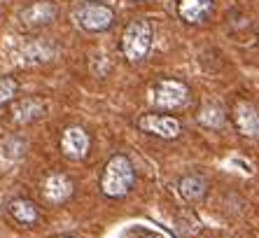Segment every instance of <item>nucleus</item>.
Here are the masks:
<instances>
[{
	"label": "nucleus",
	"mask_w": 259,
	"mask_h": 238,
	"mask_svg": "<svg viewBox=\"0 0 259 238\" xmlns=\"http://www.w3.org/2000/svg\"><path fill=\"white\" fill-rule=\"evenodd\" d=\"M10 215L14 217L19 224L31 227V224L38 222L40 213H38V206H35L33 201H28V198H14V201L10 203Z\"/></svg>",
	"instance_id": "ddd939ff"
},
{
	"label": "nucleus",
	"mask_w": 259,
	"mask_h": 238,
	"mask_svg": "<svg viewBox=\"0 0 259 238\" xmlns=\"http://www.w3.org/2000/svg\"><path fill=\"white\" fill-rule=\"evenodd\" d=\"M234 124L236 129L243 133V136H250V138H259V110L248 103V100H238L234 105Z\"/></svg>",
	"instance_id": "0eeeda50"
},
{
	"label": "nucleus",
	"mask_w": 259,
	"mask_h": 238,
	"mask_svg": "<svg viewBox=\"0 0 259 238\" xmlns=\"http://www.w3.org/2000/svg\"><path fill=\"white\" fill-rule=\"evenodd\" d=\"M42 194L49 203H63L73 196V180L63 173H52L42 184Z\"/></svg>",
	"instance_id": "1a4fd4ad"
},
{
	"label": "nucleus",
	"mask_w": 259,
	"mask_h": 238,
	"mask_svg": "<svg viewBox=\"0 0 259 238\" xmlns=\"http://www.w3.org/2000/svg\"><path fill=\"white\" fill-rule=\"evenodd\" d=\"M89 147H91V140H89V133L80 126H68L61 136V152H63L65 159H73V161H80L89 154Z\"/></svg>",
	"instance_id": "423d86ee"
},
{
	"label": "nucleus",
	"mask_w": 259,
	"mask_h": 238,
	"mask_svg": "<svg viewBox=\"0 0 259 238\" xmlns=\"http://www.w3.org/2000/svg\"><path fill=\"white\" fill-rule=\"evenodd\" d=\"M152 47V26L150 21H131L124 28L121 35V54L126 56V61L138 63L142 61Z\"/></svg>",
	"instance_id": "f03ea898"
},
{
	"label": "nucleus",
	"mask_w": 259,
	"mask_h": 238,
	"mask_svg": "<svg viewBox=\"0 0 259 238\" xmlns=\"http://www.w3.org/2000/svg\"><path fill=\"white\" fill-rule=\"evenodd\" d=\"M75 21L89 33H100L112 26L115 12L105 5H98V2H84L75 10Z\"/></svg>",
	"instance_id": "20e7f679"
},
{
	"label": "nucleus",
	"mask_w": 259,
	"mask_h": 238,
	"mask_svg": "<svg viewBox=\"0 0 259 238\" xmlns=\"http://www.w3.org/2000/svg\"><path fill=\"white\" fill-rule=\"evenodd\" d=\"M196 119L203 124L205 129H222L224 124H227V115H224V110L215 105V103H205L199 108V115Z\"/></svg>",
	"instance_id": "4468645a"
},
{
	"label": "nucleus",
	"mask_w": 259,
	"mask_h": 238,
	"mask_svg": "<svg viewBox=\"0 0 259 238\" xmlns=\"http://www.w3.org/2000/svg\"><path fill=\"white\" fill-rule=\"evenodd\" d=\"M59 238H70V236H59Z\"/></svg>",
	"instance_id": "dca6fc26"
},
{
	"label": "nucleus",
	"mask_w": 259,
	"mask_h": 238,
	"mask_svg": "<svg viewBox=\"0 0 259 238\" xmlns=\"http://www.w3.org/2000/svg\"><path fill=\"white\" fill-rule=\"evenodd\" d=\"M21 23L23 26H28V28H40V26H47V23H52L56 19V7L52 2H33L31 7H26L21 12Z\"/></svg>",
	"instance_id": "9d476101"
},
{
	"label": "nucleus",
	"mask_w": 259,
	"mask_h": 238,
	"mask_svg": "<svg viewBox=\"0 0 259 238\" xmlns=\"http://www.w3.org/2000/svg\"><path fill=\"white\" fill-rule=\"evenodd\" d=\"M12 121L19 124V126H26V124H33L38 119L44 117V103L40 98H21L12 105Z\"/></svg>",
	"instance_id": "6e6552de"
},
{
	"label": "nucleus",
	"mask_w": 259,
	"mask_h": 238,
	"mask_svg": "<svg viewBox=\"0 0 259 238\" xmlns=\"http://www.w3.org/2000/svg\"><path fill=\"white\" fill-rule=\"evenodd\" d=\"M17 91H19V84L14 77H0V105L10 103L17 96Z\"/></svg>",
	"instance_id": "2eb2a0df"
},
{
	"label": "nucleus",
	"mask_w": 259,
	"mask_h": 238,
	"mask_svg": "<svg viewBox=\"0 0 259 238\" xmlns=\"http://www.w3.org/2000/svg\"><path fill=\"white\" fill-rule=\"evenodd\" d=\"M178 189H180V194H182L184 201H189V203H196V201H201L208 192V182H205V178L201 175H182L180 178V182H178Z\"/></svg>",
	"instance_id": "f8f14e48"
},
{
	"label": "nucleus",
	"mask_w": 259,
	"mask_h": 238,
	"mask_svg": "<svg viewBox=\"0 0 259 238\" xmlns=\"http://www.w3.org/2000/svg\"><path fill=\"white\" fill-rule=\"evenodd\" d=\"M138 129L142 133H150V136H157L161 140H175L180 133H182V124L178 117H171V115H142L138 119Z\"/></svg>",
	"instance_id": "39448f33"
},
{
	"label": "nucleus",
	"mask_w": 259,
	"mask_h": 238,
	"mask_svg": "<svg viewBox=\"0 0 259 238\" xmlns=\"http://www.w3.org/2000/svg\"><path fill=\"white\" fill-rule=\"evenodd\" d=\"M136 182V171L129 157L115 154L110 157V161L103 168L100 175V192L110 198H124L131 192V187Z\"/></svg>",
	"instance_id": "f257e3e1"
},
{
	"label": "nucleus",
	"mask_w": 259,
	"mask_h": 238,
	"mask_svg": "<svg viewBox=\"0 0 259 238\" xmlns=\"http://www.w3.org/2000/svg\"><path fill=\"white\" fill-rule=\"evenodd\" d=\"M213 10V0H178V14L187 23H201Z\"/></svg>",
	"instance_id": "9b49d317"
},
{
	"label": "nucleus",
	"mask_w": 259,
	"mask_h": 238,
	"mask_svg": "<svg viewBox=\"0 0 259 238\" xmlns=\"http://www.w3.org/2000/svg\"><path fill=\"white\" fill-rule=\"evenodd\" d=\"M189 98V89L184 82L180 79H159L154 87H152V105L159 110H175L182 108Z\"/></svg>",
	"instance_id": "7ed1b4c3"
}]
</instances>
